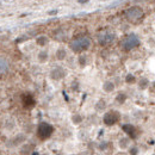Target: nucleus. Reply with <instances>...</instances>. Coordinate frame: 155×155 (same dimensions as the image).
I'll return each mask as SVG.
<instances>
[{"instance_id": "obj_1", "label": "nucleus", "mask_w": 155, "mask_h": 155, "mask_svg": "<svg viewBox=\"0 0 155 155\" xmlns=\"http://www.w3.org/2000/svg\"><path fill=\"white\" fill-rule=\"evenodd\" d=\"M69 47L74 53H82L91 47V39L88 37H79V38L73 39Z\"/></svg>"}, {"instance_id": "obj_2", "label": "nucleus", "mask_w": 155, "mask_h": 155, "mask_svg": "<svg viewBox=\"0 0 155 155\" xmlns=\"http://www.w3.org/2000/svg\"><path fill=\"white\" fill-rule=\"evenodd\" d=\"M138 44H140V38L136 36L135 34H130V35L125 36L122 41V48L125 51L135 49L136 47H138Z\"/></svg>"}, {"instance_id": "obj_3", "label": "nucleus", "mask_w": 155, "mask_h": 155, "mask_svg": "<svg viewBox=\"0 0 155 155\" xmlns=\"http://www.w3.org/2000/svg\"><path fill=\"white\" fill-rule=\"evenodd\" d=\"M125 17L131 23H138L140 20L142 19L143 17V10L138 6H134V7H130L125 12Z\"/></svg>"}, {"instance_id": "obj_4", "label": "nucleus", "mask_w": 155, "mask_h": 155, "mask_svg": "<svg viewBox=\"0 0 155 155\" xmlns=\"http://www.w3.org/2000/svg\"><path fill=\"white\" fill-rule=\"evenodd\" d=\"M54 133V127L47 122H42L37 128V135L41 140H47Z\"/></svg>"}, {"instance_id": "obj_5", "label": "nucleus", "mask_w": 155, "mask_h": 155, "mask_svg": "<svg viewBox=\"0 0 155 155\" xmlns=\"http://www.w3.org/2000/svg\"><path fill=\"white\" fill-rule=\"evenodd\" d=\"M119 119H120V115H119L118 111H115V110L106 112V114L104 115V118H103L104 123H105L106 125H109V127L115 125L116 123L119 122Z\"/></svg>"}, {"instance_id": "obj_6", "label": "nucleus", "mask_w": 155, "mask_h": 155, "mask_svg": "<svg viewBox=\"0 0 155 155\" xmlns=\"http://www.w3.org/2000/svg\"><path fill=\"white\" fill-rule=\"evenodd\" d=\"M115 39V34L112 31H101L98 35V42L100 45H107L110 43H112Z\"/></svg>"}, {"instance_id": "obj_7", "label": "nucleus", "mask_w": 155, "mask_h": 155, "mask_svg": "<svg viewBox=\"0 0 155 155\" xmlns=\"http://www.w3.org/2000/svg\"><path fill=\"white\" fill-rule=\"evenodd\" d=\"M122 129H123V131L127 134V135L129 136V138H133V140H135L136 137H137V129H136L134 125H131V124H124V125H122Z\"/></svg>"}, {"instance_id": "obj_8", "label": "nucleus", "mask_w": 155, "mask_h": 155, "mask_svg": "<svg viewBox=\"0 0 155 155\" xmlns=\"http://www.w3.org/2000/svg\"><path fill=\"white\" fill-rule=\"evenodd\" d=\"M66 77V72L62 67H56L50 72V78L53 80H61L62 78Z\"/></svg>"}, {"instance_id": "obj_9", "label": "nucleus", "mask_w": 155, "mask_h": 155, "mask_svg": "<svg viewBox=\"0 0 155 155\" xmlns=\"http://www.w3.org/2000/svg\"><path fill=\"white\" fill-rule=\"evenodd\" d=\"M21 100H23V104L25 107H32L35 105V99L31 94H24L21 97Z\"/></svg>"}, {"instance_id": "obj_10", "label": "nucleus", "mask_w": 155, "mask_h": 155, "mask_svg": "<svg viewBox=\"0 0 155 155\" xmlns=\"http://www.w3.org/2000/svg\"><path fill=\"white\" fill-rule=\"evenodd\" d=\"M34 152V146L30 144H24L20 148V155H31Z\"/></svg>"}, {"instance_id": "obj_11", "label": "nucleus", "mask_w": 155, "mask_h": 155, "mask_svg": "<svg viewBox=\"0 0 155 155\" xmlns=\"http://www.w3.org/2000/svg\"><path fill=\"white\" fill-rule=\"evenodd\" d=\"M129 144H130V138H128V137H123L118 142V146L120 149H127L129 147Z\"/></svg>"}, {"instance_id": "obj_12", "label": "nucleus", "mask_w": 155, "mask_h": 155, "mask_svg": "<svg viewBox=\"0 0 155 155\" xmlns=\"http://www.w3.org/2000/svg\"><path fill=\"white\" fill-rule=\"evenodd\" d=\"M148 86H149V80L147 78H141L140 81H138V87L141 90H146Z\"/></svg>"}, {"instance_id": "obj_13", "label": "nucleus", "mask_w": 155, "mask_h": 155, "mask_svg": "<svg viewBox=\"0 0 155 155\" xmlns=\"http://www.w3.org/2000/svg\"><path fill=\"white\" fill-rule=\"evenodd\" d=\"M103 88H104L105 92H112L115 90V85H114L112 81H106V82H104Z\"/></svg>"}, {"instance_id": "obj_14", "label": "nucleus", "mask_w": 155, "mask_h": 155, "mask_svg": "<svg viewBox=\"0 0 155 155\" xmlns=\"http://www.w3.org/2000/svg\"><path fill=\"white\" fill-rule=\"evenodd\" d=\"M7 68H8V66H7V62H6V60H4V58H0V73H2V72H6V71H7Z\"/></svg>"}, {"instance_id": "obj_15", "label": "nucleus", "mask_w": 155, "mask_h": 155, "mask_svg": "<svg viewBox=\"0 0 155 155\" xmlns=\"http://www.w3.org/2000/svg\"><path fill=\"white\" fill-rule=\"evenodd\" d=\"M56 58H58V60H64V58H66V50L64 49H58V53H56Z\"/></svg>"}, {"instance_id": "obj_16", "label": "nucleus", "mask_w": 155, "mask_h": 155, "mask_svg": "<svg viewBox=\"0 0 155 155\" xmlns=\"http://www.w3.org/2000/svg\"><path fill=\"white\" fill-rule=\"evenodd\" d=\"M36 42H37L38 45H45V44L48 43V38H47L45 36H39Z\"/></svg>"}, {"instance_id": "obj_17", "label": "nucleus", "mask_w": 155, "mask_h": 155, "mask_svg": "<svg viewBox=\"0 0 155 155\" xmlns=\"http://www.w3.org/2000/svg\"><path fill=\"white\" fill-rule=\"evenodd\" d=\"M38 60L41 62H45L48 60V53L47 51H41L38 54Z\"/></svg>"}, {"instance_id": "obj_18", "label": "nucleus", "mask_w": 155, "mask_h": 155, "mask_svg": "<svg viewBox=\"0 0 155 155\" xmlns=\"http://www.w3.org/2000/svg\"><path fill=\"white\" fill-rule=\"evenodd\" d=\"M116 100L119 103V104H123L125 100H127V96L124 94V93H118V96H117Z\"/></svg>"}, {"instance_id": "obj_19", "label": "nucleus", "mask_w": 155, "mask_h": 155, "mask_svg": "<svg viewBox=\"0 0 155 155\" xmlns=\"http://www.w3.org/2000/svg\"><path fill=\"white\" fill-rule=\"evenodd\" d=\"M125 81H127L128 84H134V82H136L135 75H133V74H128L127 78H125Z\"/></svg>"}, {"instance_id": "obj_20", "label": "nucleus", "mask_w": 155, "mask_h": 155, "mask_svg": "<svg viewBox=\"0 0 155 155\" xmlns=\"http://www.w3.org/2000/svg\"><path fill=\"white\" fill-rule=\"evenodd\" d=\"M105 106H106L105 101L104 100H99L97 103V105H96V109L97 110H103V109H105Z\"/></svg>"}, {"instance_id": "obj_21", "label": "nucleus", "mask_w": 155, "mask_h": 155, "mask_svg": "<svg viewBox=\"0 0 155 155\" xmlns=\"http://www.w3.org/2000/svg\"><path fill=\"white\" fill-rule=\"evenodd\" d=\"M72 120H73V123H74V124H79V123H81L82 117L80 116V115H74V116L72 117Z\"/></svg>"}, {"instance_id": "obj_22", "label": "nucleus", "mask_w": 155, "mask_h": 155, "mask_svg": "<svg viewBox=\"0 0 155 155\" xmlns=\"http://www.w3.org/2000/svg\"><path fill=\"white\" fill-rule=\"evenodd\" d=\"M138 154V148L137 147H131L129 149V155H137Z\"/></svg>"}, {"instance_id": "obj_23", "label": "nucleus", "mask_w": 155, "mask_h": 155, "mask_svg": "<svg viewBox=\"0 0 155 155\" xmlns=\"http://www.w3.org/2000/svg\"><path fill=\"white\" fill-rule=\"evenodd\" d=\"M106 148H107V142H103V143L99 144V149L100 150H105Z\"/></svg>"}, {"instance_id": "obj_24", "label": "nucleus", "mask_w": 155, "mask_h": 155, "mask_svg": "<svg viewBox=\"0 0 155 155\" xmlns=\"http://www.w3.org/2000/svg\"><path fill=\"white\" fill-rule=\"evenodd\" d=\"M79 63H80L81 66H85V64H86V58H85V56H80V58H79Z\"/></svg>"}, {"instance_id": "obj_25", "label": "nucleus", "mask_w": 155, "mask_h": 155, "mask_svg": "<svg viewBox=\"0 0 155 155\" xmlns=\"http://www.w3.org/2000/svg\"><path fill=\"white\" fill-rule=\"evenodd\" d=\"M58 13V11H50L49 12V15H56Z\"/></svg>"}, {"instance_id": "obj_26", "label": "nucleus", "mask_w": 155, "mask_h": 155, "mask_svg": "<svg viewBox=\"0 0 155 155\" xmlns=\"http://www.w3.org/2000/svg\"><path fill=\"white\" fill-rule=\"evenodd\" d=\"M87 1H88V0H79L80 4H85V2H87Z\"/></svg>"}, {"instance_id": "obj_27", "label": "nucleus", "mask_w": 155, "mask_h": 155, "mask_svg": "<svg viewBox=\"0 0 155 155\" xmlns=\"http://www.w3.org/2000/svg\"><path fill=\"white\" fill-rule=\"evenodd\" d=\"M31 155H38V153H37V152H32V154Z\"/></svg>"}, {"instance_id": "obj_28", "label": "nucleus", "mask_w": 155, "mask_h": 155, "mask_svg": "<svg viewBox=\"0 0 155 155\" xmlns=\"http://www.w3.org/2000/svg\"><path fill=\"white\" fill-rule=\"evenodd\" d=\"M152 86H153V88H154V90H155V81H154V82H153V84H152Z\"/></svg>"}, {"instance_id": "obj_29", "label": "nucleus", "mask_w": 155, "mask_h": 155, "mask_svg": "<svg viewBox=\"0 0 155 155\" xmlns=\"http://www.w3.org/2000/svg\"><path fill=\"white\" fill-rule=\"evenodd\" d=\"M120 155H128V154H120Z\"/></svg>"}]
</instances>
